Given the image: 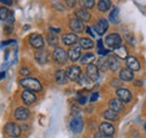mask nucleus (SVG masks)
I'll return each instance as SVG.
<instances>
[{
    "instance_id": "39",
    "label": "nucleus",
    "mask_w": 146,
    "mask_h": 138,
    "mask_svg": "<svg viewBox=\"0 0 146 138\" xmlns=\"http://www.w3.org/2000/svg\"><path fill=\"white\" fill-rule=\"evenodd\" d=\"M79 111H80V109H79V108H75V107L73 105L71 115H72V116H74V117H76V116H78V113H79Z\"/></svg>"
},
{
    "instance_id": "22",
    "label": "nucleus",
    "mask_w": 146,
    "mask_h": 138,
    "mask_svg": "<svg viewBox=\"0 0 146 138\" xmlns=\"http://www.w3.org/2000/svg\"><path fill=\"white\" fill-rule=\"evenodd\" d=\"M119 78H120V80H123V81H131L133 79H134V74H133V71L130 69H123L120 70V72H119Z\"/></svg>"
},
{
    "instance_id": "29",
    "label": "nucleus",
    "mask_w": 146,
    "mask_h": 138,
    "mask_svg": "<svg viewBox=\"0 0 146 138\" xmlns=\"http://www.w3.org/2000/svg\"><path fill=\"white\" fill-rule=\"evenodd\" d=\"M110 21L115 25H118L119 24V9L117 7H115L112 9V11L110 13V16H109Z\"/></svg>"
},
{
    "instance_id": "7",
    "label": "nucleus",
    "mask_w": 146,
    "mask_h": 138,
    "mask_svg": "<svg viewBox=\"0 0 146 138\" xmlns=\"http://www.w3.org/2000/svg\"><path fill=\"white\" fill-rule=\"evenodd\" d=\"M108 27H109V24H108L107 19L101 18V19H99L98 23L94 25V31H96V33L98 35L102 36V35L108 31Z\"/></svg>"
},
{
    "instance_id": "15",
    "label": "nucleus",
    "mask_w": 146,
    "mask_h": 138,
    "mask_svg": "<svg viewBox=\"0 0 146 138\" xmlns=\"http://www.w3.org/2000/svg\"><path fill=\"white\" fill-rule=\"evenodd\" d=\"M87 75L91 79L92 81H96L99 78V69L94 64H88L87 66Z\"/></svg>"
},
{
    "instance_id": "19",
    "label": "nucleus",
    "mask_w": 146,
    "mask_h": 138,
    "mask_svg": "<svg viewBox=\"0 0 146 138\" xmlns=\"http://www.w3.org/2000/svg\"><path fill=\"white\" fill-rule=\"evenodd\" d=\"M55 80H56V83L60 84V86L65 84L66 83V80H68L66 72H64L63 70H57L55 72Z\"/></svg>"
},
{
    "instance_id": "17",
    "label": "nucleus",
    "mask_w": 146,
    "mask_h": 138,
    "mask_svg": "<svg viewBox=\"0 0 146 138\" xmlns=\"http://www.w3.org/2000/svg\"><path fill=\"white\" fill-rule=\"evenodd\" d=\"M75 17L82 21H89L90 18H91V15L87 11V9H83V8H80V9H76L75 13H74Z\"/></svg>"
},
{
    "instance_id": "16",
    "label": "nucleus",
    "mask_w": 146,
    "mask_h": 138,
    "mask_svg": "<svg viewBox=\"0 0 146 138\" xmlns=\"http://www.w3.org/2000/svg\"><path fill=\"white\" fill-rule=\"evenodd\" d=\"M110 109H112L116 112H123L125 110V107L123 104V101L119 99H111L109 101Z\"/></svg>"
},
{
    "instance_id": "40",
    "label": "nucleus",
    "mask_w": 146,
    "mask_h": 138,
    "mask_svg": "<svg viewBox=\"0 0 146 138\" xmlns=\"http://www.w3.org/2000/svg\"><path fill=\"white\" fill-rule=\"evenodd\" d=\"M93 138H110V137L104 135V134H101V133H98V134H94L93 135Z\"/></svg>"
},
{
    "instance_id": "46",
    "label": "nucleus",
    "mask_w": 146,
    "mask_h": 138,
    "mask_svg": "<svg viewBox=\"0 0 146 138\" xmlns=\"http://www.w3.org/2000/svg\"><path fill=\"white\" fill-rule=\"evenodd\" d=\"M1 2L7 5V6H11L13 5V0H1Z\"/></svg>"
},
{
    "instance_id": "28",
    "label": "nucleus",
    "mask_w": 146,
    "mask_h": 138,
    "mask_svg": "<svg viewBox=\"0 0 146 138\" xmlns=\"http://www.w3.org/2000/svg\"><path fill=\"white\" fill-rule=\"evenodd\" d=\"M111 7V1L110 0H99L98 2V9L100 11H108Z\"/></svg>"
},
{
    "instance_id": "1",
    "label": "nucleus",
    "mask_w": 146,
    "mask_h": 138,
    "mask_svg": "<svg viewBox=\"0 0 146 138\" xmlns=\"http://www.w3.org/2000/svg\"><path fill=\"white\" fill-rule=\"evenodd\" d=\"M19 83L23 88H25L29 91H34V92L42 91V89H43L40 82L37 79H34V78H24L19 81Z\"/></svg>"
},
{
    "instance_id": "34",
    "label": "nucleus",
    "mask_w": 146,
    "mask_h": 138,
    "mask_svg": "<svg viewBox=\"0 0 146 138\" xmlns=\"http://www.w3.org/2000/svg\"><path fill=\"white\" fill-rule=\"evenodd\" d=\"M6 25H9V26H13L14 23H15V15H14V11H10L8 17L6 18Z\"/></svg>"
},
{
    "instance_id": "36",
    "label": "nucleus",
    "mask_w": 146,
    "mask_h": 138,
    "mask_svg": "<svg viewBox=\"0 0 146 138\" xmlns=\"http://www.w3.org/2000/svg\"><path fill=\"white\" fill-rule=\"evenodd\" d=\"M64 1H65L66 6H68L69 8H74L75 5H76V0H64Z\"/></svg>"
},
{
    "instance_id": "13",
    "label": "nucleus",
    "mask_w": 146,
    "mask_h": 138,
    "mask_svg": "<svg viewBox=\"0 0 146 138\" xmlns=\"http://www.w3.org/2000/svg\"><path fill=\"white\" fill-rule=\"evenodd\" d=\"M99 130L101 134L108 136V137H111L115 133V127L111 125V123H108V122H102L100 126H99Z\"/></svg>"
},
{
    "instance_id": "38",
    "label": "nucleus",
    "mask_w": 146,
    "mask_h": 138,
    "mask_svg": "<svg viewBox=\"0 0 146 138\" xmlns=\"http://www.w3.org/2000/svg\"><path fill=\"white\" fill-rule=\"evenodd\" d=\"M20 74L21 75H28L29 74V70L27 69V68H21L20 69Z\"/></svg>"
},
{
    "instance_id": "14",
    "label": "nucleus",
    "mask_w": 146,
    "mask_h": 138,
    "mask_svg": "<svg viewBox=\"0 0 146 138\" xmlns=\"http://www.w3.org/2000/svg\"><path fill=\"white\" fill-rule=\"evenodd\" d=\"M29 116V110L27 108H24V107H18L16 110H15V118L19 121H24L26 120Z\"/></svg>"
},
{
    "instance_id": "8",
    "label": "nucleus",
    "mask_w": 146,
    "mask_h": 138,
    "mask_svg": "<svg viewBox=\"0 0 146 138\" xmlns=\"http://www.w3.org/2000/svg\"><path fill=\"white\" fill-rule=\"evenodd\" d=\"M29 43L31 45L36 48V50H42L44 47V38L42 37V35L34 34L29 37Z\"/></svg>"
},
{
    "instance_id": "50",
    "label": "nucleus",
    "mask_w": 146,
    "mask_h": 138,
    "mask_svg": "<svg viewBox=\"0 0 146 138\" xmlns=\"http://www.w3.org/2000/svg\"><path fill=\"white\" fill-rule=\"evenodd\" d=\"M112 86H119V82H118L117 80H113V81H112Z\"/></svg>"
},
{
    "instance_id": "21",
    "label": "nucleus",
    "mask_w": 146,
    "mask_h": 138,
    "mask_svg": "<svg viewBox=\"0 0 146 138\" xmlns=\"http://www.w3.org/2000/svg\"><path fill=\"white\" fill-rule=\"evenodd\" d=\"M108 62H109V69L111 70L112 72H116L117 70L119 69V66H120L119 60H118V57H117L115 54L108 56Z\"/></svg>"
},
{
    "instance_id": "30",
    "label": "nucleus",
    "mask_w": 146,
    "mask_h": 138,
    "mask_svg": "<svg viewBox=\"0 0 146 138\" xmlns=\"http://www.w3.org/2000/svg\"><path fill=\"white\" fill-rule=\"evenodd\" d=\"M78 83H79L80 86H86V88H91L92 80L88 75H81V78L78 80Z\"/></svg>"
},
{
    "instance_id": "41",
    "label": "nucleus",
    "mask_w": 146,
    "mask_h": 138,
    "mask_svg": "<svg viewBox=\"0 0 146 138\" xmlns=\"http://www.w3.org/2000/svg\"><path fill=\"white\" fill-rule=\"evenodd\" d=\"M98 97H99V94H98V92H94V93H92L91 96V99H90V101L91 102H94L97 99H98Z\"/></svg>"
},
{
    "instance_id": "23",
    "label": "nucleus",
    "mask_w": 146,
    "mask_h": 138,
    "mask_svg": "<svg viewBox=\"0 0 146 138\" xmlns=\"http://www.w3.org/2000/svg\"><path fill=\"white\" fill-rule=\"evenodd\" d=\"M68 56H69L70 61L76 62L80 58V56H81V48L80 47H73V48H71L68 52Z\"/></svg>"
},
{
    "instance_id": "44",
    "label": "nucleus",
    "mask_w": 146,
    "mask_h": 138,
    "mask_svg": "<svg viewBox=\"0 0 146 138\" xmlns=\"http://www.w3.org/2000/svg\"><path fill=\"white\" fill-rule=\"evenodd\" d=\"M97 47H98V51H99V50L105 48V47H104V45H102V40H101V39H99V40L97 42Z\"/></svg>"
},
{
    "instance_id": "49",
    "label": "nucleus",
    "mask_w": 146,
    "mask_h": 138,
    "mask_svg": "<svg viewBox=\"0 0 146 138\" xmlns=\"http://www.w3.org/2000/svg\"><path fill=\"white\" fill-rule=\"evenodd\" d=\"M86 32H87L88 34H90L91 36H94V34L91 32V28H90V27H87V28H86Z\"/></svg>"
},
{
    "instance_id": "48",
    "label": "nucleus",
    "mask_w": 146,
    "mask_h": 138,
    "mask_svg": "<svg viewBox=\"0 0 146 138\" xmlns=\"http://www.w3.org/2000/svg\"><path fill=\"white\" fill-rule=\"evenodd\" d=\"M50 31H51V33H60V32H61V28H53V27H50Z\"/></svg>"
},
{
    "instance_id": "37",
    "label": "nucleus",
    "mask_w": 146,
    "mask_h": 138,
    "mask_svg": "<svg viewBox=\"0 0 146 138\" xmlns=\"http://www.w3.org/2000/svg\"><path fill=\"white\" fill-rule=\"evenodd\" d=\"M78 102L80 104H84L87 102V97H83V96H79L78 97Z\"/></svg>"
},
{
    "instance_id": "43",
    "label": "nucleus",
    "mask_w": 146,
    "mask_h": 138,
    "mask_svg": "<svg viewBox=\"0 0 146 138\" xmlns=\"http://www.w3.org/2000/svg\"><path fill=\"white\" fill-rule=\"evenodd\" d=\"M7 31V34H11V32H13V26H9V25H6V27H5V32Z\"/></svg>"
},
{
    "instance_id": "5",
    "label": "nucleus",
    "mask_w": 146,
    "mask_h": 138,
    "mask_svg": "<svg viewBox=\"0 0 146 138\" xmlns=\"http://www.w3.org/2000/svg\"><path fill=\"white\" fill-rule=\"evenodd\" d=\"M66 72V76L69 80L71 81H78L81 78V68L78 65H72L65 71Z\"/></svg>"
},
{
    "instance_id": "45",
    "label": "nucleus",
    "mask_w": 146,
    "mask_h": 138,
    "mask_svg": "<svg viewBox=\"0 0 146 138\" xmlns=\"http://www.w3.org/2000/svg\"><path fill=\"white\" fill-rule=\"evenodd\" d=\"M53 6H55L57 9H60V10H62V11L64 10V7H63L61 3H60V5H56V1H54V2H53Z\"/></svg>"
},
{
    "instance_id": "26",
    "label": "nucleus",
    "mask_w": 146,
    "mask_h": 138,
    "mask_svg": "<svg viewBox=\"0 0 146 138\" xmlns=\"http://www.w3.org/2000/svg\"><path fill=\"white\" fill-rule=\"evenodd\" d=\"M97 66H98V69L100 70V71H106V70L109 69V62H108V58H106L105 56H102V57H100L98 61H97V64H96Z\"/></svg>"
},
{
    "instance_id": "11",
    "label": "nucleus",
    "mask_w": 146,
    "mask_h": 138,
    "mask_svg": "<svg viewBox=\"0 0 146 138\" xmlns=\"http://www.w3.org/2000/svg\"><path fill=\"white\" fill-rule=\"evenodd\" d=\"M69 26H70V28L72 29L74 33H81V32H83V29H84V26H83L82 20H80V19H78V18L71 19L70 23H69Z\"/></svg>"
},
{
    "instance_id": "9",
    "label": "nucleus",
    "mask_w": 146,
    "mask_h": 138,
    "mask_svg": "<svg viewBox=\"0 0 146 138\" xmlns=\"http://www.w3.org/2000/svg\"><path fill=\"white\" fill-rule=\"evenodd\" d=\"M21 100L25 104L29 105V104H33L36 101V96H35V93H33V91L25 90L21 93Z\"/></svg>"
},
{
    "instance_id": "47",
    "label": "nucleus",
    "mask_w": 146,
    "mask_h": 138,
    "mask_svg": "<svg viewBox=\"0 0 146 138\" xmlns=\"http://www.w3.org/2000/svg\"><path fill=\"white\" fill-rule=\"evenodd\" d=\"M14 42H15L14 39H13V40H7V42H2V43H1V47H3L5 45H9V44H11V43H14Z\"/></svg>"
},
{
    "instance_id": "52",
    "label": "nucleus",
    "mask_w": 146,
    "mask_h": 138,
    "mask_svg": "<svg viewBox=\"0 0 146 138\" xmlns=\"http://www.w3.org/2000/svg\"><path fill=\"white\" fill-rule=\"evenodd\" d=\"M24 29H29V26H28V25H26V26L24 27Z\"/></svg>"
},
{
    "instance_id": "4",
    "label": "nucleus",
    "mask_w": 146,
    "mask_h": 138,
    "mask_svg": "<svg viewBox=\"0 0 146 138\" xmlns=\"http://www.w3.org/2000/svg\"><path fill=\"white\" fill-rule=\"evenodd\" d=\"M5 131L8 136L10 137H14V138H17L20 136V128H19L18 125H16L15 122H8L6 123L5 126Z\"/></svg>"
},
{
    "instance_id": "2",
    "label": "nucleus",
    "mask_w": 146,
    "mask_h": 138,
    "mask_svg": "<svg viewBox=\"0 0 146 138\" xmlns=\"http://www.w3.org/2000/svg\"><path fill=\"white\" fill-rule=\"evenodd\" d=\"M68 58H69L68 53L65 52L63 48L56 47L54 50V52H53V60H54L57 64H60V65L65 64L66 61H68Z\"/></svg>"
},
{
    "instance_id": "12",
    "label": "nucleus",
    "mask_w": 146,
    "mask_h": 138,
    "mask_svg": "<svg viewBox=\"0 0 146 138\" xmlns=\"http://www.w3.org/2000/svg\"><path fill=\"white\" fill-rule=\"evenodd\" d=\"M48 57H50V53L47 52L46 50H38L35 53V60L39 64H45L48 62Z\"/></svg>"
},
{
    "instance_id": "42",
    "label": "nucleus",
    "mask_w": 146,
    "mask_h": 138,
    "mask_svg": "<svg viewBox=\"0 0 146 138\" xmlns=\"http://www.w3.org/2000/svg\"><path fill=\"white\" fill-rule=\"evenodd\" d=\"M98 53H99V55H101V56H105V55H107V54L109 53V51H108V50H105V48H102V50H99V51H98Z\"/></svg>"
},
{
    "instance_id": "31",
    "label": "nucleus",
    "mask_w": 146,
    "mask_h": 138,
    "mask_svg": "<svg viewBox=\"0 0 146 138\" xmlns=\"http://www.w3.org/2000/svg\"><path fill=\"white\" fill-rule=\"evenodd\" d=\"M47 43L51 45V46H53V47H57V45H58V38H57V36L53 33H50V34L47 35Z\"/></svg>"
},
{
    "instance_id": "25",
    "label": "nucleus",
    "mask_w": 146,
    "mask_h": 138,
    "mask_svg": "<svg viewBox=\"0 0 146 138\" xmlns=\"http://www.w3.org/2000/svg\"><path fill=\"white\" fill-rule=\"evenodd\" d=\"M104 117L105 119L107 120H111V121H117L119 119V116H118V112L113 111L112 109H108L104 112Z\"/></svg>"
},
{
    "instance_id": "6",
    "label": "nucleus",
    "mask_w": 146,
    "mask_h": 138,
    "mask_svg": "<svg viewBox=\"0 0 146 138\" xmlns=\"http://www.w3.org/2000/svg\"><path fill=\"white\" fill-rule=\"evenodd\" d=\"M70 129L74 134H79L83 129V119L80 116L74 117L72 120L70 121Z\"/></svg>"
},
{
    "instance_id": "33",
    "label": "nucleus",
    "mask_w": 146,
    "mask_h": 138,
    "mask_svg": "<svg viewBox=\"0 0 146 138\" xmlns=\"http://www.w3.org/2000/svg\"><path fill=\"white\" fill-rule=\"evenodd\" d=\"M94 60V54L92 53H87L83 55V57L81 58V63L82 64H91L90 62H92Z\"/></svg>"
},
{
    "instance_id": "18",
    "label": "nucleus",
    "mask_w": 146,
    "mask_h": 138,
    "mask_svg": "<svg viewBox=\"0 0 146 138\" xmlns=\"http://www.w3.org/2000/svg\"><path fill=\"white\" fill-rule=\"evenodd\" d=\"M62 40L63 43L66 45V46H71V45H74L76 42H78V36L75 34H64L62 36Z\"/></svg>"
},
{
    "instance_id": "53",
    "label": "nucleus",
    "mask_w": 146,
    "mask_h": 138,
    "mask_svg": "<svg viewBox=\"0 0 146 138\" xmlns=\"http://www.w3.org/2000/svg\"><path fill=\"white\" fill-rule=\"evenodd\" d=\"M144 128H145V130H146V123H145V126H144Z\"/></svg>"
},
{
    "instance_id": "10",
    "label": "nucleus",
    "mask_w": 146,
    "mask_h": 138,
    "mask_svg": "<svg viewBox=\"0 0 146 138\" xmlns=\"http://www.w3.org/2000/svg\"><path fill=\"white\" fill-rule=\"evenodd\" d=\"M117 97H118L119 100H121L125 104L130 102V100H131V93H130V91L127 90V89H124V88H120V89L117 90Z\"/></svg>"
},
{
    "instance_id": "35",
    "label": "nucleus",
    "mask_w": 146,
    "mask_h": 138,
    "mask_svg": "<svg viewBox=\"0 0 146 138\" xmlns=\"http://www.w3.org/2000/svg\"><path fill=\"white\" fill-rule=\"evenodd\" d=\"M9 13H10V11H9L6 7H1V8H0V18H1V20H6V18L8 17Z\"/></svg>"
},
{
    "instance_id": "20",
    "label": "nucleus",
    "mask_w": 146,
    "mask_h": 138,
    "mask_svg": "<svg viewBox=\"0 0 146 138\" xmlns=\"http://www.w3.org/2000/svg\"><path fill=\"white\" fill-rule=\"evenodd\" d=\"M126 64H127L128 69H130L131 71H138V70L141 69L139 62L134 56H128L127 58H126Z\"/></svg>"
},
{
    "instance_id": "51",
    "label": "nucleus",
    "mask_w": 146,
    "mask_h": 138,
    "mask_svg": "<svg viewBox=\"0 0 146 138\" xmlns=\"http://www.w3.org/2000/svg\"><path fill=\"white\" fill-rule=\"evenodd\" d=\"M5 78V72H1V79H3Z\"/></svg>"
},
{
    "instance_id": "27",
    "label": "nucleus",
    "mask_w": 146,
    "mask_h": 138,
    "mask_svg": "<svg viewBox=\"0 0 146 138\" xmlns=\"http://www.w3.org/2000/svg\"><path fill=\"white\" fill-rule=\"evenodd\" d=\"M113 52H115V55H116L118 58H120V60H124V58H127L128 57L127 50H126L124 46H121V45H120L119 47L115 48Z\"/></svg>"
},
{
    "instance_id": "3",
    "label": "nucleus",
    "mask_w": 146,
    "mask_h": 138,
    "mask_svg": "<svg viewBox=\"0 0 146 138\" xmlns=\"http://www.w3.org/2000/svg\"><path fill=\"white\" fill-rule=\"evenodd\" d=\"M106 44L109 46L110 48L115 50V48H117L121 45V37L116 33H112V34L108 35L106 37Z\"/></svg>"
},
{
    "instance_id": "24",
    "label": "nucleus",
    "mask_w": 146,
    "mask_h": 138,
    "mask_svg": "<svg viewBox=\"0 0 146 138\" xmlns=\"http://www.w3.org/2000/svg\"><path fill=\"white\" fill-rule=\"evenodd\" d=\"M79 42H80L81 48H84V50H90V48H92L94 46L93 40L90 39V38H88V37H82V38H80Z\"/></svg>"
},
{
    "instance_id": "32",
    "label": "nucleus",
    "mask_w": 146,
    "mask_h": 138,
    "mask_svg": "<svg viewBox=\"0 0 146 138\" xmlns=\"http://www.w3.org/2000/svg\"><path fill=\"white\" fill-rule=\"evenodd\" d=\"M96 1L94 0H79V5L83 8V9H90L94 7Z\"/></svg>"
}]
</instances>
